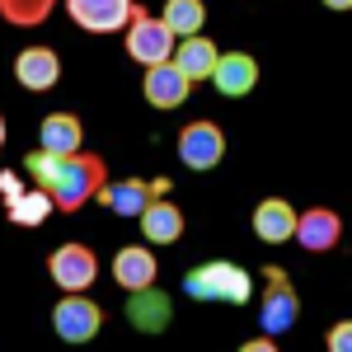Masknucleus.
<instances>
[{"label": "nucleus", "mask_w": 352, "mask_h": 352, "mask_svg": "<svg viewBox=\"0 0 352 352\" xmlns=\"http://www.w3.org/2000/svg\"><path fill=\"white\" fill-rule=\"evenodd\" d=\"M24 169L33 174V184H43V188L52 192L56 212H80L85 202H94V192L104 188V179H109V169L99 155H89V151H71V155H52V151H28Z\"/></svg>", "instance_id": "obj_1"}, {"label": "nucleus", "mask_w": 352, "mask_h": 352, "mask_svg": "<svg viewBox=\"0 0 352 352\" xmlns=\"http://www.w3.org/2000/svg\"><path fill=\"white\" fill-rule=\"evenodd\" d=\"M184 292L192 300H230V305H244L254 296V277L240 268V263H202L184 277Z\"/></svg>", "instance_id": "obj_2"}, {"label": "nucleus", "mask_w": 352, "mask_h": 352, "mask_svg": "<svg viewBox=\"0 0 352 352\" xmlns=\"http://www.w3.org/2000/svg\"><path fill=\"white\" fill-rule=\"evenodd\" d=\"M174 28L164 24L160 14H151V10H141L136 5L132 19H127V56L141 61V66H155V61H169L174 56Z\"/></svg>", "instance_id": "obj_3"}, {"label": "nucleus", "mask_w": 352, "mask_h": 352, "mask_svg": "<svg viewBox=\"0 0 352 352\" xmlns=\"http://www.w3.org/2000/svg\"><path fill=\"white\" fill-rule=\"evenodd\" d=\"M52 329L61 343H89L104 329V310L89 300V292H61V300L52 305Z\"/></svg>", "instance_id": "obj_4"}, {"label": "nucleus", "mask_w": 352, "mask_h": 352, "mask_svg": "<svg viewBox=\"0 0 352 352\" xmlns=\"http://www.w3.org/2000/svg\"><path fill=\"white\" fill-rule=\"evenodd\" d=\"M263 277H268V287H263V310H258V324H263V333H268V338H282V333L300 320V296H296V287L287 282V272H282V268H268Z\"/></svg>", "instance_id": "obj_5"}, {"label": "nucleus", "mask_w": 352, "mask_h": 352, "mask_svg": "<svg viewBox=\"0 0 352 352\" xmlns=\"http://www.w3.org/2000/svg\"><path fill=\"white\" fill-rule=\"evenodd\" d=\"M47 272H52V282L61 287V292H89L94 277H99V254H94L89 244H80V240L56 244L52 258H47Z\"/></svg>", "instance_id": "obj_6"}, {"label": "nucleus", "mask_w": 352, "mask_h": 352, "mask_svg": "<svg viewBox=\"0 0 352 352\" xmlns=\"http://www.w3.org/2000/svg\"><path fill=\"white\" fill-rule=\"evenodd\" d=\"M179 160L188 169H217L226 160V132H221L212 118H197L179 132Z\"/></svg>", "instance_id": "obj_7"}, {"label": "nucleus", "mask_w": 352, "mask_h": 352, "mask_svg": "<svg viewBox=\"0 0 352 352\" xmlns=\"http://www.w3.org/2000/svg\"><path fill=\"white\" fill-rule=\"evenodd\" d=\"M132 10L136 0H66L71 24L85 33H118V28H127Z\"/></svg>", "instance_id": "obj_8"}, {"label": "nucleus", "mask_w": 352, "mask_h": 352, "mask_svg": "<svg viewBox=\"0 0 352 352\" xmlns=\"http://www.w3.org/2000/svg\"><path fill=\"white\" fill-rule=\"evenodd\" d=\"M141 94H146V104L151 109H179L184 99L192 94V80L174 66V61H155V66H146V80H141Z\"/></svg>", "instance_id": "obj_9"}, {"label": "nucleus", "mask_w": 352, "mask_h": 352, "mask_svg": "<svg viewBox=\"0 0 352 352\" xmlns=\"http://www.w3.org/2000/svg\"><path fill=\"white\" fill-rule=\"evenodd\" d=\"M164 184H141V179H104V188L94 192V202L104 207V212H113V217H141L146 212V202L151 197H160Z\"/></svg>", "instance_id": "obj_10"}, {"label": "nucleus", "mask_w": 352, "mask_h": 352, "mask_svg": "<svg viewBox=\"0 0 352 352\" xmlns=\"http://www.w3.org/2000/svg\"><path fill=\"white\" fill-rule=\"evenodd\" d=\"M292 240H300L305 254H329V249H338V240H343V217L333 207H310V212L296 217V235Z\"/></svg>", "instance_id": "obj_11"}, {"label": "nucleus", "mask_w": 352, "mask_h": 352, "mask_svg": "<svg viewBox=\"0 0 352 352\" xmlns=\"http://www.w3.org/2000/svg\"><path fill=\"white\" fill-rule=\"evenodd\" d=\"M212 85H217L221 99H244L258 85V61L249 52H221L217 71H212Z\"/></svg>", "instance_id": "obj_12"}, {"label": "nucleus", "mask_w": 352, "mask_h": 352, "mask_svg": "<svg viewBox=\"0 0 352 352\" xmlns=\"http://www.w3.org/2000/svg\"><path fill=\"white\" fill-rule=\"evenodd\" d=\"M155 277H160V263H155V254H151L146 244H127V249L113 254V282H118L122 292L155 287Z\"/></svg>", "instance_id": "obj_13"}, {"label": "nucleus", "mask_w": 352, "mask_h": 352, "mask_svg": "<svg viewBox=\"0 0 352 352\" xmlns=\"http://www.w3.org/2000/svg\"><path fill=\"white\" fill-rule=\"evenodd\" d=\"M217 56H221V47L207 38V33H188V38H179V43H174V56H169V61H174V66L197 85V80H212Z\"/></svg>", "instance_id": "obj_14"}, {"label": "nucleus", "mask_w": 352, "mask_h": 352, "mask_svg": "<svg viewBox=\"0 0 352 352\" xmlns=\"http://www.w3.org/2000/svg\"><path fill=\"white\" fill-rule=\"evenodd\" d=\"M14 80L33 89V94H43V89H52L61 80V56L52 47H24V52L14 56Z\"/></svg>", "instance_id": "obj_15"}, {"label": "nucleus", "mask_w": 352, "mask_h": 352, "mask_svg": "<svg viewBox=\"0 0 352 352\" xmlns=\"http://www.w3.org/2000/svg\"><path fill=\"white\" fill-rule=\"evenodd\" d=\"M296 207L287 202V197H263L258 207H254V235L263 244H287L296 235Z\"/></svg>", "instance_id": "obj_16"}, {"label": "nucleus", "mask_w": 352, "mask_h": 352, "mask_svg": "<svg viewBox=\"0 0 352 352\" xmlns=\"http://www.w3.org/2000/svg\"><path fill=\"white\" fill-rule=\"evenodd\" d=\"M80 141H85V122L76 118V113H47L43 127H38V146L52 151V155H71V151H80Z\"/></svg>", "instance_id": "obj_17"}, {"label": "nucleus", "mask_w": 352, "mask_h": 352, "mask_svg": "<svg viewBox=\"0 0 352 352\" xmlns=\"http://www.w3.org/2000/svg\"><path fill=\"white\" fill-rule=\"evenodd\" d=\"M141 230H146V240L151 244H174L184 235V212L174 207V202H164V197H151L146 202V212H141Z\"/></svg>", "instance_id": "obj_18"}, {"label": "nucleus", "mask_w": 352, "mask_h": 352, "mask_svg": "<svg viewBox=\"0 0 352 352\" xmlns=\"http://www.w3.org/2000/svg\"><path fill=\"white\" fill-rule=\"evenodd\" d=\"M127 320H132L141 333H164L169 329V300L155 292V287H141V292H127Z\"/></svg>", "instance_id": "obj_19"}, {"label": "nucleus", "mask_w": 352, "mask_h": 352, "mask_svg": "<svg viewBox=\"0 0 352 352\" xmlns=\"http://www.w3.org/2000/svg\"><path fill=\"white\" fill-rule=\"evenodd\" d=\"M52 212H56V202L43 184H33V188H24L19 197H10V221H14V226H43Z\"/></svg>", "instance_id": "obj_20"}, {"label": "nucleus", "mask_w": 352, "mask_h": 352, "mask_svg": "<svg viewBox=\"0 0 352 352\" xmlns=\"http://www.w3.org/2000/svg\"><path fill=\"white\" fill-rule=\"evenodd\" d=\"M160 19L174 28V38H188V33H202L207 28V5L202 0H164Z\"/></svg>", "instance_id": "obj_21"}, {"label": "nucleus", "mask_w": 352, "mask_h": 352, "mask_svg": "<svg viewBox=\"0 0 352 352\" xmlns=\"http://www.w3.org/2000/svg\"><path fill=\"white\" fill-rule=\"evenodd\" d=\"M56 10V0H0V19L14 28H38Z\"/></svg>", "instance_id": "obj_22"}, {"label": "nucleus", "mask_w": 352, "mask_h": 352, "mask_svg": "<svg viewBox=\"0 0 352 352\" xmlns=\"http://www.w3.org/2000/svg\"><path fill=\"white\" fill-rule=\"evenodd\" d=\"M324 348L329 352H352V320H338V324L324 333Z\"/></svg>", "instance_id": "obj_23"}, {"label": "nucleus", "mask_w": 352, "mask_h": 352, "mask_svg": "<svg viewBox=\"0 0 352 352\" xmlns=\"http://www.w3.org/2000/svg\"><path fill=\"white\" fill-rule=\"evenodd\" d=\"M0 192H5V202H10V197H19V179H14V174H0Z\"/></svg>", "instance_id": "obj_24"}, {"label": "nucleus", "mask_w": 352, "mask_h": 352, "mask_svg": "<svg viewBox=\"0 0 352 352\" xmlns=\"http://www.w3.org/2000/svg\"><path fill=\"white\" fill-rule=\"evenodd\" d=\"M324 10H352V0H320Z\"/></svg>", "instance_id": "obj_25"}, {"label": "nucleus", "mask_w": 352, "mask_h": 352, "mask_svg": "<svg viewBox=\"0 0 352 352\" xmlns=\"http://www.w3.org/2000/svg\"><path fill=\"white\" fill-rule=\"evenodd\" d=\"M0 151H5V118H0Z\"/></svg>", "instance_id": "obj_26"}]
</instances>
